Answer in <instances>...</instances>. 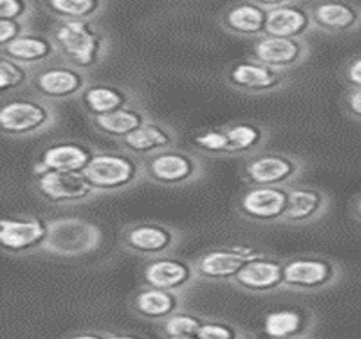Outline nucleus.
I'll use <instances>...</instances> for the list:
<instances>
[{"label": "nucleus", "mask_w": 361, "mask_h": 339, "mask_svg": "<svg viewBox=\"0 0 361 339\" xmlns=\"http://www.w3.org/2000/svg\"><path fill=\"white\" fill-rule=\"evenodd\" d=\"M48 32L58 58L87 73L99 68L111 53V36L99 20H56Z\"/></svg>", "instance_id": "obj_1"}, {"label": "nucleus", "mask_w": 361, "mask_h": 339, "mask_svg": "<svg viewBox=\"0 0 361 339\" xmlns=\"http://www.w3.org/2000/svg\"><path fill=\"white\" fill-rule=\"evenodd\" d=\"M60 121L56 104L39 95L16 94L0 104V132L11 140H29L48 132Z\"/></svg>", "instance_id": "obj_2"}, {"label": "nucleus", "mask_w": 361, "mask_h": 339, "mask_svg": "<svg viewBox=\"0 0 361 339\" xmlns=\"http://www.w3.org/2000/svg\"><path fill=\"white\" fill-rule=\"evenodd\" d=\"M83 175L99 195L131 190L146 180L141 158L124 149H97L95 156L83 170Z\"/></svg>", "instance_id": "obj_3"}, {"label": "nucleus", "mask_w": 361, "mask_h": 339, "mask_svg": "<svg viewBox=\"0 0 361 339\" xmlns=\"http://www.w3.org/2000/svg\"><path fill=\"white\" fill-rule=\"evenodd\" d=\"M106 236L102 228L85 217H58L49 219V231L43 249V257L78 259L102 248Z\"/></svg>", "instance_id": "obj_4"}, {"label": "nucleus", "mask_w": 361, "mask_h": 339, "mask_svg": "<svg viewBox=\"0 0 361 339\" xmlns=\"http://www.w3.org/2000/svg\"><path fill=\"white\" fill-rule=\"evenodd\" d=\"M344 268L338 259L319 253H299L283 258V290L317 294L341 282Z\"/></svg>", "instance_id": "obj_5"}, {"label": "nucleus", "mask_w": 361, "mask_h": 339, "mask_svg": "<svg viewBox=\"0 0 361 339\" xmlns=\"http://www.w3.org/2000/svg\"><path fill=\"white\" fill-rule=\"evenodd\" d=\"M307 170V161L299 154L262 149L241 160L239 173L246 187L287 188L297 183Z\"/></svg>", "instance_id": "obj_6"}, {"label": "nucleus", "mask_w": 361, "mask_h": 339, "mask_svg": "<svg viewBox=\"0 0 361 339\" xmlns=\"http://www.w3.org/2000/svg\"><path fill=\"white\" fill-rule=\"evenodd\" d=\"M182 242V231L159 221H134L119 231V248L142 259L171 254Z\"/></svg>", "instance_id": "obj_7"}, {"label": "nucleus", "mask_w": 361, "mask_h": 339, "mask_svg": "<svg viewBox=\"0 0 361 339\" xmlns=\"http://www.w3.org/2000/svg\"><path fill=\"white\" fill-rule=\"evenodd\" d=\"M142 163L146 180L159 187L178 188L190 185L205 173L204 156L194 149H183L180 146L153 154Z\"/></svg>", "instance_id": "obj_8"}, {"label": "nucleus", "mask_w": 361, "mask_h": 339, "mask_svg": "<svg viewBox=\"0 0 361 339\" xmlns=\"http://www.w3.org/2000/svg\"><path fill=\"white\" fill-rule=\"evenodd\" d=\"M90 83V73L70 65L61 58H56L32 72L29 92L56 104L65 100H77Z\"/></svg>", "instance_id": "obj_9"}, {"label": "nucleus", "mask_w": 361, "mask_h": 339, "mask_svg": "<svg viewBox=\"0 0 361 339\" xmlns=\"http://www.w3.org/2000/svg\"><path fill=\"white\" fill-rule=\"evenodd\" d=\"M32 188L39 200L56 207L85 206L99 197L82 171H37L32 173Z\"/></svg>", "instance_id": "obj_10"}, {"label": "nucleus", "mask_w": 361, "mask_h": 339, "mask_svg": "<svg viewBox=\"0 0 361 339\" xmlns=\"http://www.w3.org/2000/svg\"><path fill=\"white\" fill-rule=\"evenodd\" d=\"M290 80V73L279 72L251 56L229 63L224 70L226 85L250 97L276 94L287 89Z\"/></svg>", "instance_id": "obj_11"}, {"label": "nucleus", "mask_w": 361, "mask_h": 339, "mask_svg": "<svg viewBox=\"0 0 361 339\" xmlns=\"http://www.w3.org/2000/svg\"><path fill=\"white\" fill-rule=\"evenodd\" d=\"M49 219L36 214L4 216L0 221V249L14 258L32 257L43 249Z\"/></svg>", "instance_id": "obj_12"}, {"label": "nucleus", "mask_w": 361, "mask_h": 339, "mask_svg": "<svg viewBox=\"0 0 361 339\" xmlns=\"http://www.w3.org/2000/svg\"><path fill=\"white\" fill-rule=\"evenodd\" d=\"M288 206L287 188L280 187H246L239 192L234 212L239 219L251 224H282Z\"/></svg>", "instance_id": "obj_13"}, {"label": "nucleus", "mask_w": 361, "mask_h": 339, "mask_svg": "<svg viewBox=\"0 0 361 339\" xmlns=\"http://www.w3.org/2000/svg\"><path fill=\"white\" fill-rule=\"evenodd\" d=\"M262 253L250 245H222L211 248L194 258L200 282L228 283L241 271L250 259Z\"/></svg>", "instance_id": "obj_14"}, {"label": "nucleus", "mask_w": 361, "mask_h": 339, "mask_svg": "<svg viewBox=\"0 0 361 339\" xmlns=\"http://www.w3.org/2000/svg\"><path fill=\"white\" fill-rule=\"evenodd\" d=\"M141 280L142 285L183 292V294H187V290L200 282L194 259L175 257V254L145 259L141 265Z\"/></svg>", "instance_id": "obj_15"}, {"label": "nucleus", "mask_w": 361, "mask_h": 339, "mask_svg": "<svg viewBox=\"0 0 361 339\" xmlns=\"http://www.w3.org/2000/svg\"><path fill=\"white\" fill-rule=\"evenodd\" d=\"M99 148L82 140L63 137L54 140L41 146L36 154L32 173L37 171H82L87 168L88 163L95 156Z\"/></svg>", "instance_id": "obj_16"}, {"label": "nucleus", "mask_w": 361, "mask_h": 339, "mask_svg": "<svg viewBox=\"0 0 361 339\" xmlns=\"http://www.w3.org/2000/svg\"><path fill=\"white\" fill-rule=\"evenodd\" d=\"M231 287L251 295H271L283 290V258L262 251L241 268Z\"/></svg>", "instance_id": "obj_17"}, {"label": "nucleus", "mask_w": 361, "mask_h": 339, "mask_svg": "<svg viewBox=\"0 0 361 339\" xmlns=\"http://www.w3.org/2000/svg\"><path fill=\"white\" fill-rule=\"evenodd\" d=\"M288 206L282 224L304 228L322 221L333 206L329 192L321 187L307 185V183H293L287 187Z\"/></svg>", "instance_id": "obj_18"}, {"label": "nucleus", "mask_w": 361, "mask_h": 339, "mask_svg": "<svg viewBox=\"0 0 361 339\" xmlns=\"http://www.w3.org/2000/svg\"><path fill=\"white\" fill-rule=\"evenodd\" d=\"M250 56L279 72L288 73L309 60L310 44L307 39L264 35L253 41Z\"/></svg>", "instance_id": "obj_19"}, {"label": "nucleus", "mask_w": 361, "mask_h": 339, "mask_svg": "<svg viewBox=\"0 0 361 339\" xmlns=\"http://www.w3.org/2000/svg\"><path fill=\"white\" fill-rule=\"evenodd\" d=\"M80 109L88 119L111 114L133 104L141 102V94L123 83L92 82L77 99Z\"/></svg>", "instance_id": "obj_20"}, {"label": "nucleus", "mask_w": 361, "mask_h": 339, "mask_svg": "<svg viewBox=\"0 0 361 339\" xmlns=\"http://www.w3.org/2000/svg\"><path fill=\"white\" fill-rule=\"evenodd\" d=\"M314 29L329 36H346L361 29V6L346 0L310 2Z\"/></svg>", "instance_id": "obj_21"}, {"label": "nucleus", "mask_w": 361, "mask_h": 339, "mask_svg": "<svg viewBox=\"0 0 361 339\" xmlns=\"http://www.w3.org/2000/svg\"><path fill=\"white\" fill-rule=\"evenodd\" d=\"M180 134L171 124L165 121L149 117L140 129L129 134L124 140L117 141V148L134 154V156L146 160V158L158 154L165 149L178 146Z\"/></svg>", "instance_id": "obj_22"}, {"label": "nucleus", "mask_w": 361, "mask_h": 339, "mask_svg": "<svg viewBox=\"0 0 361 339\" xmlns=\"http://www.w3.org/2000/svg\"><path fill=\"white\" fill-rule=\"evenodd\" d=\"M268 12L263 9L259 0H241L226 6L219 12V26L229 35L243 39H258L267 35Z\"/></svg>", "instance_id": "obj_23"}, {"label": "nucleus", "mask_w": 361, "mask_h": 339, "mask_svg": "<svg viewBox=\"0 0 361 339\" xmlns=\"http://www.w3.org/2000/svg\"><path fill=\"white\" fill-rule=\"evenodd\" d=\"M310 2L302 0H282L279 7L268 11L267 35L292 39H307L314 32Z\"/></svg>", "instance_id": "obj_24"}, {"label": "nucleus", "mask_w": 361, "mask_h": 339, "mask_svg": "<svg viewBox=\"0 0 361 339\" xmlns=\"http://www.w3.org/2000/svg\"><path fill=\"white\" fill-rule=\"evenodd\" d=\"M183 305H185L183 292L163 290L151 285H141L129 299V307L134 316L157 324L173 316L175 312L182 311Z\"/></svg>", "instance_id": "obj_25"}, {"label": "nucleus", "mask_w": 361, "mask_h": 339, "mask_svg": "<svg viewBox=\"0 0 361 339\" xmlns=\"http://www.w3.org/2000/svg\"><path fill=\"white\" fill-rule=\"evenodd\" d=\"M0 56L9 58L27 66V68H39L46 63L56 60L58 49L49 32H39L35 29H29L18 39L0 46Z\"/></svg>", "instance_id": "obj_26"}, {"label": "nucleus", "mask_w": 361, "mask_h": 339, "mask_svg": "<svg viewBox=\"0 0 361 339\" xmlns=\"http://www.w3.org/2000/svg\"><path fill=\"white\" fill-rule=\"evenodd\" d=\"M222 128L228 137L229 158H241V160L264 149L271 136L267 124L253 119L231 121Z\"/></svg>", "instance_id": "obj_27"}, {"label": "nucleus", "mask_w": 361, "mask_h": 339, "mask_svg": "<svg viewBox=\"0 0 361 339\" xmlns=\"http://www.w3.org/2000/svg\"><path fill=\"white\" fill-rule=\"evenodd\" d=\"M317 326V316L305 309H280L267 314L263 334L275 339H295L310 336Z\"/></svg>", "instance_id": "obj_28"}, {"label": "nucleus", "mask_w": 361, "mask_h": 339, "mask_svg": "<svg viewBox=\"0 0 361 339\" xmlns=\"http://www.w3.org/2000/svg\"><path fill=\"white\" fill-rule=\"evenodd\" d=\"M149 117V112L146 111L142 102H140L119 109V111L111 112V114L92 117L90 125L95 132L111 137L117 143V141L124 140L129 134H133L136 129H140Z\"/></svg>", "instance_id": "obj_29"}, {"label": "nucleus", "mask_w": 361, "mask_h": 339, "mask_svg": "<svg viewBox=\"0 0 361 339\" xmlns=\"http://www.w3.org/2000/svg\"><path fill=\"white\" fill-rule=\"evenodd\" d=\"M104 0H44L39 9L56 20H99L107 11Z\"/></svg>", "instance_id": "obj_30"}, {"label": "nucleus", "mask_w": 361, "mask_h": 339, "mask_svg": "<svg viewBox=\"0 0 361 339\" xmlns=\"http://www.w3.org/2000/svg\"><path fill=\"white\" fill-rule=\"evenodd\" d=\"M32 72L35 70L20 65V63L0 56V95L2 99L29 90Z\"/></svg>", "instance_id": "obj_31"}, {"label": "nucleus", "mask_w": 361, "mask_h": 339, "mask_svg": "<svg viewBox=\"0 0 361 339\" xmlns=\"http://www.w3.org/2000/svg\"><path fill=\"white\" fill-rule=\"evenodd\" d=\"M190 146L200 156L207 158H229L228 154V137L222 125L219 128L200 129L192 134Z\"/></svg>", "instance_id": "obj_32"}, {"label": "nucleus", "mask_w": 361, "mask_h": 339, "mask_svg": "<svg viewBox=\"0 0 361 339\" xmlns=\"http://www.w3.org/2000/svg\"><path fill=\"white\" fill-rule=\"evenodd\" d=\"M205 317L200 314L192 312V311H182L175 312L173 316H170L168 319L159 322L158 329L161 333L163 339L165 338H192L197 336L200 328L204 326Z\"/></svg>", "instance_id": "obj_33"}, {"label": "nucleus", "mask_w": 361, "mask_h": 339, "mask_svg": "<svg viewBox=\"0 0 361 339\" xmlns=\"http://www.w3.org/2000/svg\"><path fill=\"white\" fill-rule=\"evenodd\" d=\"M245 334V331L231 321L205 319L204 326L197 333V339H243Z\"/></svg>", "instance_id": "obj_34"}, {"label": "nucleus", "mask_w": 361, "mask_h": 339, "mask_svg": "<svg viewBox=\"0 0 361 339\" xmlns=\"http://www.w3.org/2000/svg\"><path fill=\"white\" fill-rule=\"evenodd\" d=\"M37 4L32 0H0V19H14L31 23Z\"/></svg>", "instance_id": "obj_35"}, {"label": "nucleus", "mask_w": 361, "mask_h": 339, "mask_svg": "<svg viewBox=\"0 0 361 339\" xmlns=\"http://www.w3.org/2000/svg\"><path fill=\"white\" fill-rule=\"evenodd\" d=\"M341 106L344 114L351 121L361 124V87H350L343 94Z\"/></svg>", "instance_id": "obj_36"}, {"label": "nucleus", "mask_w": 361, "mask_h": 339, "mask_svg": "<svg viewBox=\"0 0 361 339\" xmlns=\"http://www.w3.org/2000/svg\"><path fill=\"white\" fill-rule=\"evenodd\" d=\"M29 24L26 20H14V19H0V46L11 43V41L18 39L24 32H27Z\"/></svg>", "instance_id": "obj_37"}, {"label": "nucleus", "mask_w": 361, "mask_h": 339, "mask_svg": "<svg viewBox=\"0 0 361 339\" xmlns=\"http://www.w3.org/2000/svg\"><path fill=\"white\" fill-rule=\"evenodd\" d=\"M341 78L350 87H361V53L353 56L343 65Z\"/></svg>", "instance_id": "obj_38"}, {"label": "nucleus", "mask_w": 361, "mask_h": 339, "mask_svg": "<svg viewBox=\"0 0 361 339\" xmlns=\"http://www.w3.org/2000/svg\"><path fill=\"white\" fill-rule=\"evenodd\" d=\"M109 333L102 331H77V333L68 334L65 339H107Z\"/></svg>", "instance_id": "obj_39"}, {"label": "nucleus", "mask_w": 361, "mask_h": 339, "mask_svg": "<svg viewBox=\"0 0 361 339\" xmlns=\"http://www.w3.org/2000/svg\"><path fill=\"white\" fill-rule=\"evenodd\" d=\"M350 212L353 216V219L358 221V223H361V192L358 195L355 197V199L351 200L350 204Z\"/></svg>", "instance_id": "obj_40"}, {"label": "nucleus", "mask_w": 361, "mask_h": 339, "mask_svg": "<svg viewBox=\"0 0 361 339\" xmlns=\"http://www.w3.org/2000/svg\"><path fill=\"white\" fill-rule=\"evenodd\" d=\"M107 339H141L137 336H133V334H121V333H109Z\"/></svg>", "instance_id": "obj_41"}, {"label": "nucleus", "mask_w": 361, "mask_h": 339, "mask_svg": "<svg viewBox=\"0 0 361 339\" xmlns=\"http://www.w3.org/2000/svg\"><path fill=\"white\" fill-rule=\"evenodd\" d=\"M243 339H275V338L267 336V334H245V338Z\"/></svg>", "instance_id": "obj_42"}, {"label": "nucleus", "mask_w": 361, "mask_h": 339, "mask_svg": "<svg viewBox=\"0 0 361 339\" xmlns=\"http://www.w3.org/2000/svg\"><path fill=\"white\" fill-rule=\"evenodd\" d=\"M165 339H197V336H192V338H165Z\"/></svg>", "instance_id": "obj_43"}, {"label": "nucleus", "mask_w": 361, "mask_h": 339, "mask_svg": "<svg viewBox=\"0 0 361 339\" xmlns=\"http://www.w3.org/2000/svg\"><path fill=\"white\" fill-rule=\"evenodd\" d=\"M295 339H316L312 336V334H310V336H302V338H295Z\"/></svg>", "instance_id": "obj_44"}, {"label": "nucleus", "mask_w": 361, "mask_h": 339, "mask_svg": "<svg viewBox=\"0 0 361 339\" xmlns=\"http://www.w3.org/2000/svg\"><path fill=\"white\" fill-rule=\"evenodd\" d=\"M141 339H149V338H141Z\"/></svg>", "instance_id": "obj_45"}]
</instances>
